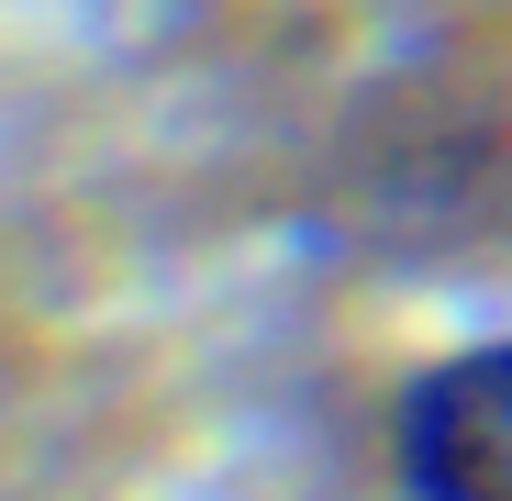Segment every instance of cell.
Returning a JSON list of instances; mask_svg holds the SVG:
<instances>
[{
	"mask_svg": "<svg viewBox=\"0 0 512 501\" xmlns=\"http://www.w3.org/2000/svg\"><path fill=\"white\" fill-rule=\"evenodd\" d=\"M401 501H512V334L423 357L390 401Z\"/></svg>",
	"mask_w": 512,
	"mask_h": 501,
	"instance_id": "1",
	"label": "cell"
}]
</instances>
